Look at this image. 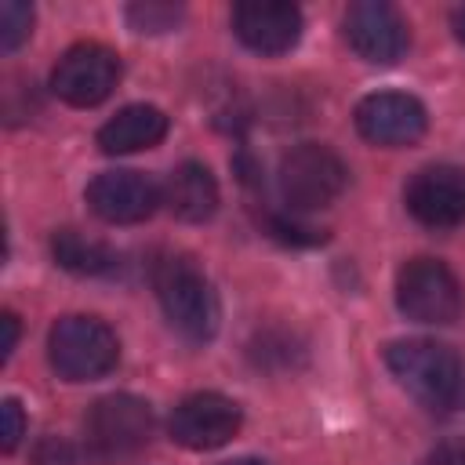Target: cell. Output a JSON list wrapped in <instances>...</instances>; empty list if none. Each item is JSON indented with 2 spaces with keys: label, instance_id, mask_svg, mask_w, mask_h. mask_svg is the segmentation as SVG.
I'll return each instance as SVG.
<instances>
[{
  "label": "cell",
  "instance_id": "obj_1",
  "mask_svg": "<svg viewBox=\"0 0 465 465\" xmlns=\"http://www.w3.org/2000/svg\"><path fill=\"white\" fill-rule=\"evenodd\" d=\"M153 287L167 323L185 341H211L218 331V294L211 280L182 254H167L153 265Z\"/></svg>",
  "mask_w": 465,
  "mask_h": 465
},
{
  "label": "cell",
  "instance_id": "obj_2",
  "mask_svg": "<svg viewBox=\"0 0 465 465\" xmlns=\"http://www.w3.org/2000/svg\"><path fill=\"white\" fill-rule=\"evenodd\" d=\"M392 378L425 407H447L461 392V360L454 349L429 338H403L385 349Z\"/></svg>",
  "mask_w": 465,
  "mask_h": 465
},
{
  "label": "cell",
  "instance_id": "obj_3",
  "mask_svg": "<svg viewBox=\"0 0 465 465\" xmlns=\"http://www.w3.org/2000/svg\"><path fill=\"white\" fill-rule=\"evenodd\" d=\"M47 360L65 381H94L116 367L120 341L98 316H62L47 331Z\"/></svg>",
  "mask_w": 465,
  "mask_h": 465
},
{
  "label": "cell",
  "instance_id": "obj_4",
  "mask_svg": "<svg viewBox=\"0 0 465 465\" xmlns=\"http://www.w3.org/2000/svg\"><path fill=\"white\" fill-rule=\"evenodd\" d=\"M276 182H280V196L291 211H316V207L334 203L345 193L349 167L341 163V156L331 145L302 142L280 156Z\"/></svg>",
  "mask_w": 465,
  "mask_h": 465
},
{
  "label": "cell",
  "instance_id": "obj_5",
  "mask_svg": "<svg viewBox=\"0 0 465 465\" xmlns=\"http://www.w3.org/2000/svg\"><path fill=\"white\" fill-rule=\"evenodd\" d=\"M396 305L414 323H450L461 312V283L440 258H411L396 272Z\"/></svg>",
  "mask_w": 465,
  "mask_h": 465
},
{
  "label": "cell",
  "instance_id": "obj_6",
  "mask_svg": "<svg viewBox=\"0 0 465 465\" xmlns=\"http://www.w3.org/2000/svg\"><path fill=\"white\" fill-rule=\"evenodd\" d=\"M84 432H87V447L98 458H131L149 443L153 411L145 400L131 392H113L87 411Z\"/></svg>",
  "mask_w": 465,
  "mask_h": 465
},
{
  "label": "cell",
  "instance_id": "obj_7",
  "mask_svg": "<svg viewBox=\"0 0 465 465\" xmlns=\"http://www.w3.org/2000/svg\"><path fill=\"white\" fill-rule=\"evenodd\" d=\"M120 80V58L105 44H73L51 69V91L76 109H91L113 94Z\"/></svg>",
  "mask_w": 465,
  "mask_h": 465
},
{
  "label": "cell",
  "instance_id": "obj_8",
  "mask_svg": "<svg viewBox=\"0 0 465 465\" xmlns=\"http://www.w3.org/2000/svg\"><path fill=\"white\" fill-rule=\"evenodd\" d=\"M345 44L371 65H392L407 51V22L385 0H356L341 15Z\"/></svg>",
  "mask_w": 465,
  "mask_h": 465
},
{
  "label": "cell",
  "instance_id": "obj_9",
  "mask_svg": "<svg viewBox=\"0 0 465 465\" xmlns=\"http://www.w3.org/2000/svg\"><path fill=\"white\" fill-rule=\"evenodd\" d=\"M403 203L414 214V222L429 229H458L465 225V171L454 163H432L421 167L407 189Z\"/></svg>",
  "mask_w": 465,
  "mask_h": 465
},
{
  "label": "cell",
  "instance_id": "obj_10",
  "mask_svg": "<svg viewBox=\"0 0 465 465\" xmlns=\"http://www.w3.org/2000/svg\"><path fill=\"white\" fill-rule=\"evenodd\" d=\"M356 131L374 142V145H414L425 127H429V113L414 94L403 91H374L367 98H360L356 105Z\"/></svg>",
  "mask_w": 465,
  "mask_h": 465
},
{
  "label": "cell",
  "instance_id": "obj_11",
  "mask_svg": "<svg viewBox=\"0 0 465 465\" xmlns=\"http://www.w3.org/2000/svg\"><path fill=\"white\" fill-rule=\"evenodd\" d=\"M167 429L189 450H214L240 432V407L222 392H193L171 411Z\"/></svg>",
  "mask_w": 465,
  "mask_h": 465
},
{
  "label": "cell",
  "instance_id": "obj_12",
  "mask_svg": "<svg viewBox=\"0 0 465 465\" xmlns=\"http://www.w3.org/2000/svg\"><path fill=\"white\" fill-rule=\"evenodd\" d=\"M84 196H87L91 211L109 225L145 222L160 203L156 182L145 178L142 171H102L91 178Z\"/></svg>",
  "mask_w": 465,
  "mask_h": 465
},
{
  "label": "cell",
  "instance_id": "obj_13",
  "mask_svg": "<svg viewBox=\"0 0 465 465\" xmlns=\"http://www.w3.org/2000/svg\"><path fill=\"white\" fill-rule=\"evenodd\" d=\"M232 33L258 54H283L302 36V11L280 0H247L232 7Z\"/></svg>",
  "mask_w": 465,
  "mask_h": 465
},
{
  "label": "cell",
  "instance_id": "obj_14",
  "mask_svg": "<svg viewBox=\"0 0 465 465\" xmlns=\"http://www.w3.org/2000/svg\"><path fill=\"white\" fill-rule=\"evenodd\" d=\"M167 134V116L156 105H124L113 120H105L98 127V149L109 156H124V153H138L156 145Z\"/></svg>",
  "mask_w": 465,
  "mask_h": 465
},
{
  "label": "cell",
  "instance_id": "obj_15",
  "mask_svg": "<svg viewBox=\"0 0 465 465\" xmlns=\"http://www.w3.org/2000/svg\"><path fill=\"white\" fill-rule=\"evenodd\" d=\"M163 203L182 222H207L218 211V182L203 163L185 160L182 167L171 171L167 189H163Z\"/></svg>",
  "mask_w": 465,
  "mask_h": 465
},
{
  "label": "cell",
  "instance_id": "obj_16",
  "mask_svg": "<svg viewBox=\"0 0 465 465\" xmlns=\"http://www.w3.org/2000/svg\"><path fill=\"white\" fill-rule=\"evenodd\" d=\"M51 254L65 272L76 276H102L116 265V251L80 229H58L51 236Z\"/></svg>",
  "mask_w": 465,
  "mask_h": 465
},
{
  "label": "cell",
  "instance_id": "obj_17",
  "mask_svg": "<svg viewBox=\"0 0 465 465\" xmlns=\"http://www.w3.org/2000/svg\"><path fill=\"white\" fill-rule=\"evenodd\" d=\"M127 22H131L134 33H167V29H174L182 22V7H174V4H153V0L131 4L127 7Z\"/></svg>",
  "mask_w": 465,
  "mask_h": 465
},
{
  "label": "cell",
  "instance_id": "obj_18",
  "mask_svg": "<svg viewBox=\"0 0 465 465\" xmlns=\"http://www.w3.org/2000/svg\"><path fill=\"white\" fill-rule=\"evenodd\" d=\"M33 33V7L22 0H4L0 4V47L15 51L22 40Z\"/></svg>",
  "mask_w": 465,
  "mask_h": 465
},
{
  "label": "cell",
  "instance_id": "obj_19",
  "mask_svg": "<svg viewBox=\"0 0 465 465\" xmlns=\"http://www.w3.org/2000/svg\"><path fill=\"white\" fill-rule=\"evenodd\" d=\"M0 418H4V429H0V447L11 454V450L18 447V440H22V432H25V414H22L18 400H4Z\"/></svg>",
  "mask_w": 465,
  "mask_h": 465
},
{
  "label": "cell",
  "instance_id": "obj_20",
  "mask_svg": "<svg viewBox=\"0 0 465 465\" xmlns=\"http://www.w3.org/2000/svg\"><path fill=\"white\" fill-rule=\"evenodd\" d=\"M429 465H465V440H447L429 454Z\"/></svg>",
  "mask_w": 465,
  "mask_h": 465
},
{
  "label": "cell",
  "instance_id": "obj_21",
  "mask_svg": "<svg viewBox=\"0 0 465 465\" xmlns=\"http://www.w3.org/2000/svg\"><path fill=\"white\" fill-rule=\"evenodd\" d=\"M4 341H0V352H4V360L11 356V349H15V341H18V320L11 316V312H4Z\"/></svg>",
  "mask_w": 465,
  "mask_h": 465
},
{
  "label": "cell",
  "instance_id": "obj_22",
  "mask_svg": "<svg viewBox=\"0 0 465 465\" xmlns=\"http://www.w3.org/2000/svg\"><path fill=\"white\" fill-rule=\"evenodd\" d=\"M450 22H454V33H458V40L465 44V7H458V11L450 15Z\"/></svg>",
  "mask_w": 465,
  "mask_h": 465
},
{
  "label": "cell",
  "instance_id": "obj_23",
  "mask_svg": "<svg viewBox=\"0 0 465 465\" xmlns=\"http://www.w3.org/2000/svg\"><path fill=\"white\" fill-rule=\"evenodd\" d=\"M225 465H265V461H258V458H236V461H225Z\"/></svg>",
  "mask_w": 465,
  "mask_h": 465
}]
</instances>
